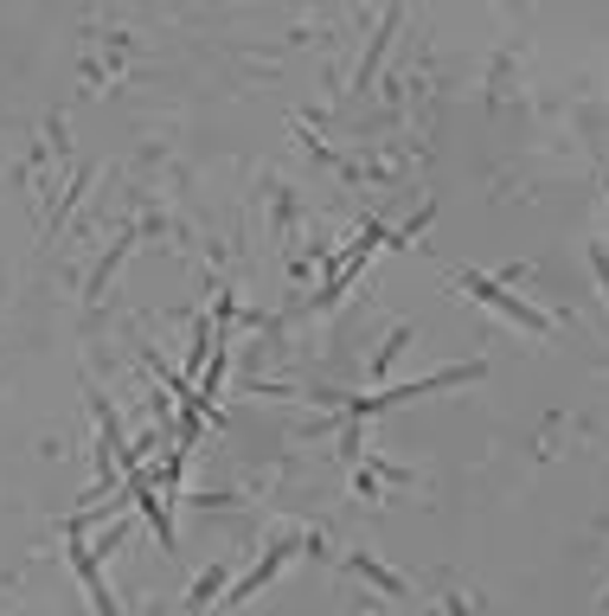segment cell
I'll use <instances>...</instances> for the list:
<instances>
[{"label":"cell","mask_w":609,"mask_h":616,"mask_svg":"<svg viewBox=\"0 0 609 616\" xmlns=\"http://www.w3.org/2000/svg\"><path fill=\"white\" fill-rule=\"evenodd\" d=\"M462 379H482V367H456V372H436V379H417V386L372 392V399H353V411H385V404H398V399H417V392H436V386H462Z\"/></svg>","instance_id":"6da1fadb"},{"label":"cell","mask_w":609,"mask_h":616,"mask_svg":"<svg viewBox=\"0 0 609 616\" xmlns=\"http://www.w3.org/2000/svg\"><path fill=\"white\" fill-rule=\"evenodd\" d=\"M462 283H468V289H475L482 302H494L500 315H514V321H526V328H546V315H533V308L519 302V296H507L500 283H487V277H462Z\"/></svg>","instance_id":"7a4b0ae2"},{"label":"cell","mask_w":609,"mask_h":616,"mask_svg":"<svg viewBox=\"0 0 609 616\" xmlns=\"http://www.w3.org/2000/svg\"><path fill=\"white\" fill-rule=\"evenodd\" d=\"M590 264H597V277H603V289H609V257H603V250H597V257H590Z\"/></svg>","instance_id":"3957f363"},{"label":"cell","mask_w":609,"mask_h":616,"mask_svg":"<svg viewBox=\"0 0 609 616\" xmlns=\"http://www.w3.org/2000/svg\"><path fill=\"white\" fill-rule=\"evenodd\" d=\"M450 616H468V610H462V604H450Z\"/></svg>","instance_id":"277c9868"}]
</instances>
